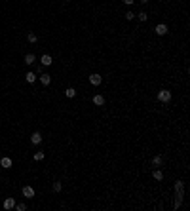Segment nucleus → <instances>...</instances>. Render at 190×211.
Wrapping results in <instances>:
<instances>
[{"label":"nucleus","mask_w":190,"mask_h":211,"mask_svg":"<svg viewBox=\"0 0 190 211\" xmlns=\"http://www.w3.org/2000/svg\"><path fill=\"white\" fill-rule=\"evenodd\" d=\"M158 101L160 103H169V101H171V91L169 90H160L158 91Z\"/></svg>","instance_id":"1"},{"label":"nucleus","mask_w":190,"mask_h":211,"mask_svg":"<svg viewBox=\"0 0 190 211\" xmlns=\"http://www.w3.org/2000/svg\"><path fill=\"white\" fill-rule=\"evenodd\" d=\"M183 198H184V192L183 190H177L175 192V202H173V209H179L183 205Z\"/></svg>","instance_id":"2"},{"label":"nucleus","mask_w":190,"mask_h":211,"mask_svg":"<svg viewBox=\"0 0 190 211\" xmlns=\"http://www.w3.org/2000/svg\"><path fill=\"white\" fill-rule=\"evenodd\" d=\"M101 82H103V76L93 72V74H90V84L91 86H101Z\"/></svg>","instance_id":"3"},{"label":"nucleus","mask_w":190,"mask_h":211,"mask_svg":"<svg viewBox=\"0 0 190 211\" xmlns=\"http://www.w3.org/2000/svg\"><path fill=\"white\" fill-rule=\"evenodd\" d=\"M156 34H158V36H165V34H167V25H165V23H160V25H156Z\"/></svg>","instance_id":"4"},{"label":"nucleus","mask_w":190,"mask_h":211,"mask_svg":"<svg viewBox=\"0 0 190 211\" xmlns=\"http://www.w3.org/2000/svg\"><path fill=\"white\" fill-rule=\"evenodd\" d=\"M23 196L27 198V200H29V198H34V188H32V186H23Z\"/></svg>","instance_id":"5"},{"label":"nucleus","mask_w":190,"mask_h":211,"mask_svg":"<svg viewBox=\"0 0 190 211\" xmlns=\"http://www.w3.org/2000/svg\"><path fill=\"white\" fill-rule=\"evenodd\" d=\"M31 143H32V145H40V143H42V133H40V131H34V133L31 135Z\"/></svg>","instance_id":"6"},{"label":"nucleus","mask_w":190,"mask_h":211,"mask_svg":"<svg viewBox=\"0 0 190 211\" xmlns=\"http://www.w3.org/2000/svg\"><path fill=\"white\" fill-rule=\"evenodd\" d=\"M162 165H164V156H162V154L152 158V168H162Z\"/></svg>","instance_id":"7"},{"label":"nucleus","mask_w":190,"mask_h":211,"mask_svg":"<svg viewBox=\"0 0 190 211\" xmlns=\"http://www.w3.org/2000/svg\"><path fill=\"white\" fill-rule=\"evenodd\" d=\"M14 207H15V200H14V198H6V200H4V209L10 211V209H14Z\"/></svg>","instance_id":"8"},{"label":"nucleus","mask_w":190,"mask_h":211,"mask_svg":"<svg viewBox=\"0 0 190 211\" xmlns=\"http://www.w3.org/2000/svg\"><path fill=\"white\" fill-rule=\"evenodd\" d=\"M0 168H6V169H10V168H11V158L4 156L2 160H0Z\"/></svg>","instance_id":"9"},{"label":"nucleus","mask_w":190,"mask_h":211,"mask_svg":"<svg viewBox=\"0 0 190 211\" xmlns=\"http://www.w3.org/2000/svg\"><path fill=\"white\" fill-rule=\"evenodd\" d=\"M93 105H97V107H103V105H105V97L99 95V93L93 95Z\"/></svg>","instance_id":"10"},{"label":"nucleus","mask_w":190,"mask_h":211,"mask_svg":"<svg viewBox=\"0 0 190 211\" xmlns=\"http://www.w3.org/2000/svg\"><path fill=\"white\" fill-rule=\"evenodd\" d=\"M152 177H154L156 181H162V179H164V171H162L160 168H156L154 171H152Z\"/></svg>","instance_id":"11"},{"label":"nucleus","mask_w":190,"mask_h":211,"mask_svg":"<svg viewBox=\"0 0 190 211\" xmlns=\"http://www.w3.org/2000/svg\"><path fill=\"white\" fill-rule=\"evenodd\" d=\"M40 82H42V86H50L51 76H50V74H42V76H40Z\"/></svg>","instance_id":"12"},{"label":"nucleus","mask_w":190,"mask_h":211,"mask_svg":"<svg viewBox=\"0 0 190 211\" xmlns=\"http://www.w3.org/2000/svg\"><path fill=\"white\" fill-rule=\"evenodd\" d=\"M40 61H42V65H44V67H50V65L53 63V59H51L50 55H42V59H40Z\"/></svg>","instance_id":"13"},{"label":"nucleus","mask_w":190,"mask_h":211,"mask_svg":"<svg viewBox=\"0 0 190 211\" xmlns=\"http://www.w3.org/2000/svg\"><path fill=\"white\" fill-rule=\"evenodd\" d=\"M36 78H38V76H36V72H27V74H25V80H27L29 84H32Z\"/></svg>","instance_id":"14"},{"label":"nucleus","mask_w":190,"mask_h":211,"mask_svg":"<svg viewBox=\"0 0 190 211\" xmlns=\"http://www.w3.org/2000/svg\"><path fill=\"white\" fill-rule=\"evenodd\" d=\"M65 95H67L68 99H72V97H76V90L74 88H67V90H65Z\"/></svg>","instance_id":"15"},{"label":"nucleus","mask_w":190,"mask_h":211,"mask_svg":"<svg viewBox=\"0 0 190 211\" xmlns=\"http://www.w3.org/2000/svg\"><path fill=\"white\" fill-rule=\"evenodd\" d=\"M34 61H36L34 53H27V55H25V63H27V65H32V63H34Z\"/></svg>","instance_id":"16"},{"label":"nucleus","mask_w":190,"mask_h":211,"mask_svg":"<svg viewBox=\"0 0 190 211\" xmlns=\"http://www.w3.org/2000/svg\"><path fill=\"white\" fill-rule=\"evenodd\" d=\"M173 188H175V192L177 190H184V182L183 181H175V186H173Z\"/></svg>","instance_id":"17"},{"label":"nucleus","mask_w":190,"mask_h":211,"mask_svg":"<svg viewBox=\"0 0 190 211\" xmlns=\"http://www.w3.org/2000/svg\"><path fill=\"white\" fill-rule=\"evenodd\" d=\"M137 17H139V21H147V19H148V14H147V11H139V14H137Z\"/></svg>","instance_id":"18"},{"label":"nucleus","mask_w":190,"mask_h":211,"mask_svg":"<svg viewBox=\"0 0 190 211\" xmlns=\"http://www.w3.org/2000/svg\"><path fill=\"white\" fill-rule=\"evenodd\" d=\"M51 188H53V192H59V190L63 188V185H61V182H59V181H55L53 185H51Z\"/></svg>","instance_id":"19"},{"label":"nucleus","mask_w":190,"mask_h":211,"mask_svg":"<svg viewBox=\"0 0 190 211\" xmlns=\"http://www.w3.org/2000/svg\"><path fill=\"white\" fill-rule=\"evenodd\" d=\"M27 40H29L31 44H34L36 42V34H34V32H29V34H27Z\"/></svg>","instance_id":"20"},{"label":"nucleus","mask_w":190,"mask_h":211,"mask_svg":"<svg viewBox=\"0 0 190 211\" xmlns=\"http://www.w3.org/2000/svg\"><path fill=\"white\" fill-rule=\"evenodd\" d=\"M44 156H46V154H44V152H34V160H36V162L44 160Z\"/></svg>","instance_id":"21"},{"label":"nucleus","mask_w":190,"mask_h":211,"mask_svg":"<svg viewBox=\"0 0 190 211\" xmlns=\"http://www.w3.org/2000/svg\"><path fill=\"white\" fill-rule=\"evenodd\" d=\"M15 209H17V211H25L27 209V204H23V202H21V204H15Z\"/></svg>","instance_id":"22"},{"label":"nucleus","mask_w":190,"mask_h":211,"mask_svg":"<svg viewBox=\"0 0 190 211\" xmlns=\"http://www.w3.org/2000/svg\"><path fill=\"white\" fill-rule=\"evenodd\" d=\"M133 17H135V14H133V11H127V14H126V19H127V21H133Z\"/></svg>","instance_id":"23"},{"label":"nucleus","mask_w":190,"mask_h":211,"mask_svg":"<svg viewBox=\"0 0 190 211\" xmlns=\"http://www.w3.org/2000/svg\"><path fill=\"white\" fill-rule=\"evenodd\" d=\"M133 2H135V0H124V4H126V6H133Z\"/></svg>","instance_id":"24"},{"label":"nucleus","mask_w":190,"mask_h":211,"mask_svg":"<svg viewBox=\"0 0 190 211\" xmlns=\"http://www.w3.org/2000/svg\"><path fill=\"white\" fill-rule=\"evenodd\" d=\"M141 4H148V0H141Z\"/></svg>","instance_id":"25"},{"label":"nucleus","mask_w":190,"mask_h":211,"mask_svg":"<svg viewBox=\"0 0 190 211\" xmlns=\"http://www.w3.org/2000/svg\"><path fill=\"white\" fill-rule=\"evenodd\" d=\"M0 171H2V168H0Z\"/></svg>","instance_id":"26"}]
</instances>
